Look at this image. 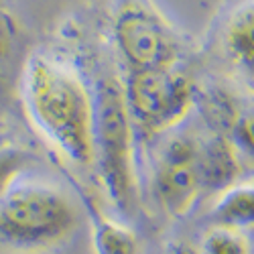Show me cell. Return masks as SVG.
Listing matches in <instances>:
<instances>
[{"mask_svg":"<svg viewBox=\"0 0 254 254\" xmlns=\"http://www.w3.org/2000/svg\"><path fill=\"white\" fill-rule=\"evenodd\" d=\"M25 110L53 149L69 163H94V96L63 59L35 53L20 75Z\"/></svg>","mask_w":254,"mask_h":254,"instance_id":"obj_1","label":"cell"},{"mask_svg":"<svg viewBox=\"0 0 254 254\" xmlns=\"http://www.w3.org/2000/svg\"><path fill=\"white\" fill-rule=\"evenodd\" d=\"M94 163L104 191L120 214L136 207L134 122L124 90L116 81H102L94 94Z\"/></svg>","mask_w":254,"mask_h":254,"instance_id":"obj_2","label":"cell"},{"mask_svg":"<svg viewBox=\"0 0 254 254\" xmlns=\"http://www.w3.org/2000/svg\"><path fill=\"white\" fill-rule=\"evenodd\" d=\"M77 209L61 187L16 179L0 197V240L12 248L39 250L65 240Z\"/></svg>","mask_w":254,"mask_h":254,"instance_id":"obj_3","label":"cell"},{"mask_svg":"<svg viewBox=\"0 0 254 254\" xmlns=\"http://www.w3.org/2000/svg\"><path fill=\"white\" fill-rule=\"evenodd\" d=\"M122 90L132 122L153 134L171 130L195 104V86L179 65L128 71Z\"/></svg>","mask_w":254,"mask_h":254,"instance_id":"obj_4","label":"cell"},{"mask_svg":"<svg viewBox=\"0 0 254 254\" xmlns=\"http://www.w3.org/2000/svg\"><path fill=\"white\" fill-rule=\"evenodd\" d=\"M112 33L126 71L161 69L179 63L177 37L146 4L126 2L116 12Z\"/></svg>","mask_w":254,"mask_h":254,"instance_id":"obj_5","label":"cell"},{"mask_svg":"<svg viewBox=\"0 0 254 254\" xmlns=\"http://www.w3.org/2000/svg\"><path fill=\"white\" fill-rule=\"evenodd\" d=\"M153 189L169 216L183 218L191 211L201 195L197 140L177 134L161 144L153 163Z\"/></svg>","mask_w":254,"mask_h":254,"instance_id":"obj_6","label":"cell"},{"mask_svg":"<svg viewBox=\"0 0 254 254\" xmlns=\"http://www.w3.org/2000/svg\"><path fill=\"white\" fill-rule=\"evenodd\" d=\"M197 169L201 181V193L214 191L216 195L222 189L236 183L240 177L238 151L226 134H214L203 142H197Z\"/></svg>","mask_w":254,"mask_h":254,"instance_id":"obj_7","label":"cell"},{"mask_svg":"<svg viewBox=\"0 0 254 254\" xmlns=\"http://www.w3.org/2000/svg\"><path fill=\"white\" fill-rule=\"evenodd\" d=\"M214 226L238 232L254 230V181H236L222 189L209 209Z\"/></svg>","mask_w":254,"mask_h":254,"instance_id":"obj_8","label":"cell"},{"mask_svg":"<svg viewBox=\"0 0 254 254\" xmlns=\"http://www.w3.org/2000/svg\"><path fill=\"white\" fill-rule=\"evenodd\" d=\"M224 43L232 61L254 77V2L240 6L232 14Z\"/></svg>","mask_w":254,"mask_h":254,"instance_id":"obj_9","label":"cell"},{"mask_svg":"<svg viewBox=\"0 0 254 254\" xmlns=\"http://www.w3.org/2000/svg\"><path fill=\"white\" fill-rule=\"evenodd\" d=\"M92 240L96 254H138L132 230L102 211H92Z\"/></svg>","mask_w":254,"mask_h":254,"instance_id":"obj_10","label":"cell"},{"mask_svg":"<svg viewBox=\"0 0 254 254\" xmlns=\"http://www.w3.org/2000/svg\"><path fill=\"white\" fill-rule=\"evenodd\" d=\"M197 246L201 254H250L252 252L244 232L224 228V226H211Z\"/></svg>","mask_w":254,"mask_h":254,"instance_id":"obj_11","label":"cell"},{"mask_svg":"<svg viewBox=\"0 0 254 254\" xmlns=\"http://www.w3.org/2000/svg\"><path fill=\"white\" fill-rule=\"evenodd\" d=\"M234 149L254 161V112H238L226 132Z\"/></svg>","mask_w":254,"mask_h":254,"instance_id":"obj_12","label":"cell"},{"mask_svg":"<svg viewBox=\"0 0 254 254\" xmlns=\"http://www.w3.org/2000/svg\"><path fill=\"white\" fill-rule=\"evenodd\" d=\"M27 163H29V155L25 151L12 149V146L0 149V197L20 177Z\"/></svg>","mask_w":254,"mask_h":254,"instance_id":"obj_13","label":"cell"},{"mask_svg":"<svg viewBox=\"0 0 254 254\" xmlns=\"http://www.w3.org/2000/svg\"><path fill=\"white\" fill-rule=\"evenodd\" d=\"M18 25L12 14L0 4V67L16 55L18 51Z\"/></svg>","mask_w":254,"mask_h":254,"instance_id":"obj_14","label":"cell"},{"mask_svg":"<svg viewBox=\"0 0 254 254\" xmlns=\"http://www.w3.org/2000/svg\"><path fill=\"white\" fill-rule=\"evenodd\" d=\"M163 254H201L199 246L193 244L191 240H185V238H173L169 240L163 248Z\"/></svg>","mask_w":254,"mask_h":254,"instance_id":"obj_15","label":"cell"}]
</instances>
